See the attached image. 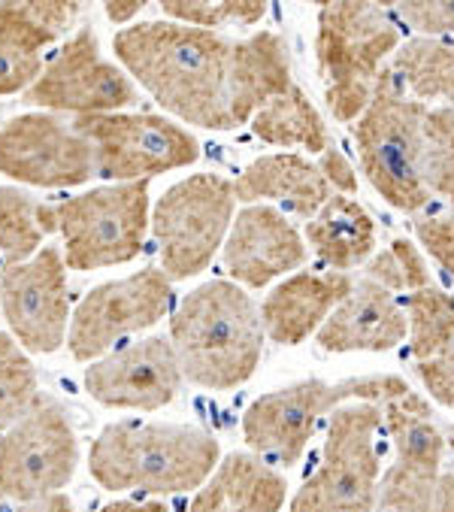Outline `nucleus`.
<instances>
[{
	"label": "nucleus",
	"mask_w": 454,
	"mask_h": 512,
	"mask_svg": "<svg viewBox=\"0 0 454 512\" xmlns=\"http://www.w3.org/2000/svg\"><path fill=\"white\" fill-rule=\"evenodd\" d=\"M34 197L19 188H0V252L7 255V264L31 261L40 252L43 231L37 225Z\"/></svg>",
	"instance_id": "c85d7f7f"
},
{
	"label": "nucleus",
	"mask_w": 454,
	"mask_h": 512,
	"mask_svg": "<svg viewBox=\"0 0 454 512\" xmlns=\"http://www.w3.org/2000/svg\"><path fill=\"white\" fill-rule=\"evenodd\" d=\"M400 49V28L376 4H321L315 58L324 100L336 122H358L385 73V58Z\"/></svg>",
	"instance_id": "20e7f679"
},
{
	"label": "nucleus",
	"mask_w": 454,
	"mask_h": 512,
	"mask_svg": "<svg viewBox=\"0 0 454 512\" xmlns=\"http://www.w3.org/2000/svg\"><path fill=\"white\" fill-rule=\"evenodd\" d=\"M218 452V440L200 428L119 422L94 440L88 470L109 491L185 494L215 473Z\"/></svg>",
	"instance_id": "7ed1b4c3"
},
{
	"label": "nucleus",
	"mask_w": 454,
	"mask_h": 512,
	"mask_svg": "<svg viewBox=\"0 0 454 512\" xmlns=\"http://www.w3.org/2000/svg\"><path fill=\"white\" fill-rule=\"evenodd\" d=\"M385 416L379 403L333 409L318 470L291 500V512H373L379 503L376 434Z\"/></svg>",
	"instance_id": "0eeeda50"
},
{
	"label": "nucleus",
	"mask_w": 454,
	"mask_h": 512,
	"mask_svg": "<svg viewBox=\"0 0 454 512\" xmlns=\"http://www.w3.org/2000/svg\"><path fill=\"white\" fill-rule=\"evenodd\" d=\"M161 10L179 25L215 31L227 25H255L267 16V4L258 0H224V4H206V0H164Z\"/></svg>",
	"instance_id": "2f4dec72"
},
{
	"label": "nucleus",
	"mask_w": 454,
	"mask_h": 512,
	"mask_svg": "<svg viewBox=\"0 0 454 512\" xmlns=\"http://www.w3.org/2000/svg\"><path fill=\"white\" fill-rule=\"evenodd\" d=\"M318 170L324 173V179L330 182V188H339L346 197L358 191V173L355 167L349 164V158L339 152L336 146L324 149L321 158H318Z\"/></svg>",
	"instance_id": "4c0bfd02"
},
{
	"label": "nucleus",
	"mask_w": 454,
	"mask_h": 512,
	"mask_svg": "<svg viewBox=\"0 0 454 512\" xmlns=\"http://www.w3.org/2000/svg\"><path fill=\"white\" fill-rule=\"evenodd\" d=\"M25 10L40 28H46L55 37L64 34L73 25V19L79 16V4H64V0H46V4L31 0V4H25Z\"/></svg>",
	"instance_id": "e433bc0d"
},
{
	"label": "nucleus",
	"mask_w": 454,
	"mask_h": 512,
	"mask_svg": "<svg viewBox=\"0 0 454 512\" xmlns=\"http://www.w3.org/2000/svg\"><path fill=\"white\" fill-rule=\"evenodd\" d=\"M4 316L19 343L37 355L61 349L70 319L67 264L55 246H43L31 261L7 264L0 273Z\"/></svg>",
	"instance_id": "dca6fc26"
},
{
	"label": "nucleus",
	"mask_w": 454,
	"mask_h": 512,
	"mask_svg": "<svg viewBox=\"0 0 454 512\" xmlns=\"http://www.w3.org/2000/svg\"><path fill=\"white\" fill-rule=\"evenodd\" d=\"M367 279L379 282L391 294H397V291L412 294V291L430 288V267H427L424 255L418 252V246L412 240L400 237L367 264Z\"/></svg>",
	"instance_id": "473e14b6"
},
{
	"label": "nucleus",
	"mask_w": 454,
	"mask_h": 512,
	"mask_svg": "<svg viewBox=\"0 0 454 512\" xmlns=\"http://www.w3.org/2000/svg\"><path fill=\"white\" fill-rule=\"evenodd\" d=\"M119 61L164 110L206 131L234 128L227 67L234 43L179 22H143L112 40Z\"/></svg>",
	"instance_id": "f257e3e1"
},
{
	"label": "nucleus",
	"mask_w": 454,
	"mask_h": 512,
	"mask_svg": "<svg viewBox=\"0 0 454 512\" xmlns=\"http://www.w3.org/2000/svg\"><path fill=\"white\" fill-rule=\"evenodd\" d=\"M445 446H451V452H454V425L445 428Z\"/></svg>",
	"instance_id": "37998d69"
},
{
	"label": "nucleus",
	"mask_w": 454,
	"mask_h": 512,
	"mask_svg": "<svg viewBox=\"0 0 454 512\" xmlns=\"http://www.w3.org/2000/svg\"><path fill=\"white\" fill-rule=\"evenodd\" d=\"M306 243L336 273L364 264L376 249V222L358 200L333 194L321 213L306 222Z\"/></svg>",
	"instance_id": "b1692460"
},
{
	"label": "nucleus",
	"mask_w": 454,
	"mask_h": 512,
	"mask_svg": "<svg viewBox=\"0 0 454 512\" xmlns=\"http://www.w3.org/2000/svg\"><path fill=\"white\" fill-rule=\"evenodd\" d=\"M170 343L182 379L212 391L237 388L261 364V313L240 285L212 279L182 297L170 319Z\"/></svg>",
	"instance_id": "f03ea898"
},
{
	"label": "nucleus",
	"mask_w": 454,
	"mask_h": 512,
	"mask_svg": "<svg viewBox=\"0 0 454 512\" xmlns=\"http://www.w3.org/2000/svg\"><path fill=\"white\" fill-rule=\"evenodd\" d=\"M415 376L421 379V385L430 391L436 403L454 409V343H448L439 355L418 361Z\"/></svg>",
	"instance_id": "f704fd0d"
},
{
	"label": "nucleus",
	"mask_w": 454,
	"mask_h": 512,
	"mask_svg": "<svg viewBox=\"0 0 454 512\" xmlns=\"http://www.w3.org/2000/svg\"><path fill=\"white\" fill-rule=\"evenodd\" d=\"M355 279L349 273H294L276 285L264 306L261 325L264 334L279 346H300L330 319V313L349 297Z\"/></svg>",
	"instance_id": "aec40b11"
},
{
	"label": "nucleus",
	"mask_w": 454,
	"mask_h": 512,
	"mask_svg": "<svg viewBox=\"0 0 454 512\" xmlns=\"http://www.w3.org/2000/svg\"><path fill=\"white\" fill-rule=\"evenodd\" d=\"M25 104L76 116H100L137 104V88L116 64L100 55L94 31L82 28L43 67L37 82L25 91Z\"/></svg>",
	"instance_id": "ddd939ff"
},
{
	"label": "nucleus",
	"mask_w": 454,
	"mask_h": 512,
	"mask_svg": "<svg viewBox=\"0 0 454 512\" xmlns=\"http://www.w3.org/2000/svg\"><path fill=\"white\" fill-rule=\"evenodd\" d=\"M0 173L40 188L82 185L97 176L91 143L52 113H28L0 128Z\"/></svg>",
	"instance_id": "2eb2a0df"
},
{
	"label": "nucleus",
	"mask_w": 454,
	"mask_h": 512,
	"mask_svg": "<svg viewBox=\"0 0 454 512\" xmlns=\"http://www.w3.org/2000/svg\"><path fill=\"white\" fill-rule=\"evenodd\" d=\"M79 461L67 409L37 394L28 413L0 437V494L10 500H40L61 494Z\"/></svg>",
	"instance_id": "9b49d317"
},
{
	"label": "nucleus",
	"mask_w": 454,
	"mask_h": 512,
	"mask_svg": "<svg viewBox=\"0 0 454 512\" xmlns=\"http://www.w3.org/2000/svg\"><path fill=\"white\" fill-rule=\"evenodd\" d=\"M424 116L427 107L409 100L400 91V79L385 67L355 125L361 170L391 207L403 213H418L430 203L424 182Z\"/></svg>",
	"instance_id": "39448f33"
},
{
	"label": "nucleus",
	"mask_w": 454,
	"mask_h": 512,
	"mask_svg": "<svg viewBox=\"0 0 454 512\" xmlns=\"http://www.w3.org/2000/svg\"><path fill=\"white\" fill-rule=\"evenodd\" d=\"M427 512H454V470H448V473L439 476Z\"/></svg>",
	"instance_id": "ea45409f"
},
{
	"label": "nucleus",
	"mask_w": 454,
	"mask_h": 512,
	"mask_svg": "<svg viewBox=\"0 0 454 512\" xmlns=\"http://www.w3.org/2000/svg\"><path fill=\"white\" fill-rule=\"evenodd\" d=\"M37 370L28 355L13 343V337L0 334V434L10 431L37 400Z\"/></svg>",
	"instance_id": "c756f323"
},
{
	"label": "nucleus",
	"mask_w": 454,
	"mask_h": 512,
	"mask_svg": "<svg viewBox=\"0 0 454 512\" xmlns=\"http://www.w3.org/2000/svg\"><path fill=\"white\" fill-rule=\"evenodd\" d=\"M424 182L454 207V110L448 107L424 116Z\"/></svg>",
	"instance_id": "7c9ffc66"
},
{
	"label": "nucleus",
	"mask_w": 454,
	"mask_h": 512,
	"mask_svg": "<svg viewBox=\"0 0 454 512\" xmlns=\"http://www.w3.org/2000/svg\"><path fill=\"white\" fill-rule=\"evenodd\" d=\"M173 303V288L164 270H140L125 279L97 285L82 297L70 322V355L97 361L119 340L158 325Z\"/></svg>",
	"instance_id": "f8f14e48"
},
{
	"label": "nucleus",
	"mask_w": 454,
	"mask_h": 512,
	"mask_svg": "<svg viewBox=\"0 0 454 512\" xmlns=\"http://www.w3.org/2000/svg\"><path fill=\"white\" fill-rule=\"evenodd\" d=\"M400 19L433 37H454V4H400Z\"/></svg>",
	"instance_id": "c9c22d12"
},
{
	"label": "nucleus",
	"mask_w": 454,
	"mask_h": 512,
	"mask_svg": "<svg viewBox=\"0 0 454 512\" xmlns=\"http://www.w3.org/2000/svg\"><path fill=\"white\" fill-rule=\"evenodd\" d=\"M252 134L270 146H303L309 152H324L330 149V134L312 100L306 97L303 88L291 85L282 97L270 100V104L255 113L252 119Z\"/></svg>",
	"instance_id": "a878e982"
},
{
	"label": "nucleus",
	"mask_w": 454,
	"mask_h": 512,
	"mask_svg": "<svg viewBox=\"0 0 454 512\" xmlns=\"http://www.w3.org/2000/svg\"><path fill=\"white\" fill-rule=\"evenodd\" d=\"M379 512H382V509H379Z\"/></svg>",
	"instance_id": "c03bdc74"
},
{
	"label": "nucleus",
	"mask_w": 454,
	"mask_h": 512,
	"mask_svg": "<svg viewBox=\"0 0 454 512\" xmlns=\"http://www.w3.org/2000/svg\"><path fill=\"white\" fill-rule=\"evenodd\" d=\"M234 194L249 207L258 200L285 203L300 219H315L324 203L333 197L330 182L324 179L318 164L294 152L261 155L258 161H252L234 182Z\"/></svg>",
	"instance_id": "4be33fe9"
},
{
	"label": "nucleus",
	"mask_w": 454,
	"mask_h": 512,
	"mask_svg": "<svg viewBox=\"0 0 454 512\" xmlns=\"http://www.w3.org/2000/svg\"><path fill=\"white\" fill-rule=\"evenodd\" d=\"M103 512H170L164 503L149 500V503H134V500H119V503H109L103 506Z\"/></svg>",
	"instance_id": "79ce46f5"
},
{
	"label": "nucleus",
	"mask_w": 454,
	"mask_h": 512,
	"mask_svg": "<svg viewBox=\"0 0 454 512\" xmlns=\"http://www.w3.org/2000/svg\"><path fill=\"white\" fill-rule=\"evenodd\" d=\"M409 334V316L397 297L373 279L355 282L349 297L336 306L318 328V346L324 352H388Z\"/></svg>",
	"instance_id": "6ab92c4d"
},
{
	"label": "nucleus",
	"mask_w": 454,
	"mask_h": 512,
	"mask_svg": "<svg viewBox=\"0 0 454 512\" xmlns=\"http://www.w3.org/2000/svg\"><path fill=\"white\" fill-rule=\"evenodd\" d=\"M391 73L418 100H445L454 110V43L418 37L394 52Z\"/></svg>",
	"instance_id": "bb28decb"
},
{
	"label": "nucleus",
	"mask_w": 454,
	"mask_h": 512,
	"mask_svg": "<svg viewBox=\"0 0 454 512\" xmlns=\"http://www.w3.org/2000/svg\"><path fill=\"white\" fill-rule=\"evenodd\" d=\"M76 134L91 143L94 173L112 182H140L200 158L197 140L176 122L152 113L76 116Z\"/></svg>",
	"instance_id": "9d476101"
},
{
	"label": "nucleus",
	"mask_w": 454,
	"mask_h": 512,
	"mask_svg": "<svg viewBox=\"0 0 454 512\" xmlns=\"http://www.w3.org/2000/svg\"><path fill=\"white\" fill-rule=\"evenodd\" d=\"M288 482L258 455L234 452L203 482L188 512H279Z\"/></svg>",
	"instance_id": "5701e85b"
},
{
	"label": "nucleus",
	"mask_w": 454,
	"mask_h": 512,
	"mask_svg": "<svg viewBox=\"0 0 454 512\" xmlns=\"http://www.w3.org/2000/svg\"><path fill=\"white\" fill-rule=\"evenodd\" d=\"M382 416L397 458L379 482L376 506L382 512H427L442 476L445 434L433 425L430 403L418 391L382 403Z\"/></svg>",
	"instance_id": "4468645a"
},
{
	"label": "nucleus",
	"mask_w": 454,
	"mask_h": 512,
	"mask_svg": "<svg viewBox=\"0 0 454 512\" xmlns=\"http://www.w3.org/2000/svg\"><path fill=\"white\" fill-rule=\"evenodd\" d=\"M409 316V340L412 355L427 361L439 355L448 343H454V297L439 288H421L406 297Z\"/></svg>",
	"instance_id": "cd10ccee"
},
{
	"label": "nucleus",
	"mask_w": 454,
	"mask_h": 512,
	"mask_svg": "<svg viewBox=\"0 0 454 512\" xmlns=\"http://www.w3.org/2000/svg\"><path fill=\"white\" fill-rule=\"evenodd\" d=\"M306 261V246L297 228L264 203L237 213L224 240V270L249 288H264L276 276L297 270Z\"/></svg>",
	"instance_id": "a211bd4d"
},
{
	"label": "nucleus",
	"mask_w": 454,
	"mask_h": 512,
	"mask_svg": "<svg viewBox=\"0 0 454 512\" xmlns=\"http://www.w3.org/2000/svg\"><path fill=\"white\" fill-rule=\"evenodd\" d=\"M70 270H100L134 261L149 228V179L116 182L55 203Z\"/></svg>",
	"instance_id": "6e6552de"
},
{
	"label": "nucleus",
	"mask_w": 454,
	"mask_h": 512,
	"mask_svg": "<svg viewBox=\"0 0 454 512\" xmlns=\"http://www.w3.org/2000/svg\"><path fill=\"white\" fill-rule=\"evenodd\" d=\"M234 203V182L218 173L188 176L158 200L152 231L170 282L191 279L212 264L234 222Z\"/></svg>",
	"instance_id": "1a4fd4ad"
},
{
	"label": "nucleus",
	"mask_w": 454,
	"mask_h": 512,
	"mask_svg": "<svg viewBox=\"0 0 454 512\" xmlns=\"http://www.w3.org/2000/svg\"><path fill=\"white\" fill-rule=\"evenodd\" d=\"M143 7H146L143 0H112V4H106V16H109V22L125 25V22H131L134 16H140Z\"/></svg>",
	"instance_id": "a19ab883"
},
{
	"label": "nucleus",
	"mask_w": 454,
	"mask_h": 512,
	"mask_svg": "<svg viewBox=\"0 0 454 512\" xmlns=\"http://www.w3.org/2000/svg\"><path fill=\"white\" fill-rule=\"evenodd\" d=\"M412 388L400 376H352L343 382L306 379L258 397L243 416V437L258 458L276 464H297L312 440L318 422L346 403H388Z\"/></svg>",
	"instance_id": "423d86ee"
},
{
	"label": "nucleus",
	"mask_w": 454,
	"mask_h": 512,
	"mask_svg": "<svg viewBox=\"0 0 454 512\" xmlns=\"http://www.w3.org/2000/svg\"><path fill=\"white\" fill-rule=\"evenodd\" d=\"M415 237L424 252L454 279V213L415 222Z\"/></svg>",
	"instance_id": "72a5a7b5"
},
{
	"label": "nucleus",
	"mask_w": 454,
	"mask_h": 512,
	"mask_svg": "<svg viewBox=\"0 0 454 512\" xmlns=\"http://www.w3.org/2000/svg\"><path fill=\"white\" fill-rule=\"evenodd\" d=\"M291 88V58L288 43L273 31H258L234 43L231 67H227V107L234 128L246 125L270 100Z\"/></svg>",
	"instance_id": "412c9836"
},
{
	"label": "nucleus",
	"mask_w": 454,
	"mask_h": 512,
	"mask_svg": "<svg viewBox=\"0 0 454 512\" xmlns=\"http://www.w3.org/2000/svg\"><path fill=\"white\" fill-rule=\"evenodd\" d=\"M182 385L179 358L173 343L164 337H149L112 352L109 358L91 361L85 370L88 394L112 409H140L155 413L167 406Z\"/></svg>",
	"instance_id": "f3484780"
},
{
	"label": "nucleus",
	"mask_w": 454,
	"mask_h": 512,
	"mask_svg": "<svg viewBox=\"0 0 454 512\" xmlns=\"http://www.w3.org/2000/svg\"><path fill=\"white\" fill-rule=\"evenodd\" d=\"M0 512H73V503L67 494H49L40 500H10L0 494Z\"/></svg>",
	"instance_id": "58836bf2"
},
{
	"label": "nucleus",
	"mask_w": 454,
	"mask_h": 512,
	"mask_svg": "<svg viewBox=\"0 0 454 512\" xmlns=\"http://www.w3.org/2000/svg\"><path fill=\"white\" fill-rule=\"evenodd\" d=\"M55 40L25 4H0V94L28 91L43 73V49Z\"/></svg>",
	"instance_id": "393cba45"
}]
</instances>
